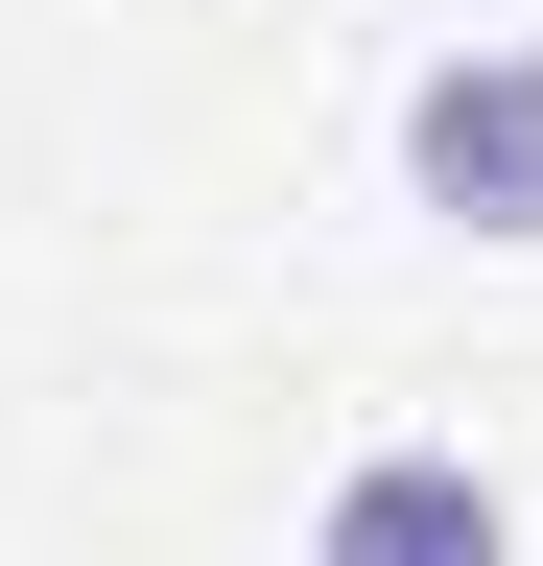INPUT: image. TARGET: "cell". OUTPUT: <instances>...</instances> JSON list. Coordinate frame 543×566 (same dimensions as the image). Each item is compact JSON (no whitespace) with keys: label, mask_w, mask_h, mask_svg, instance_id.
<instances>
[{"label":"cell","mask_w":543,"mask_h":566,"mask_svg":"<svg viewBox=\"0 0 543 566\" xmlns=\"http://www.w3.org/2000/svg\"><path fill=\"white\" fill-rule=\"evenodd\" d=\"M401 212L543 260V24H472V48L401 71Z\"/></svg>","instance_id":"1"},{"label":"cell","mask_w":543,"mask_h":566,"mask_svg":"<svg viewBox=\"0 0 543 566\" xmlns=\"http://www.w3.org/2000/svg\"><path fill=\"white\" fill-rule=\"evenodd\" d=\"M307 566H520V495L472 449H355L307 495Z\"/></svg>","instance_id":"2"}]
</instances>
